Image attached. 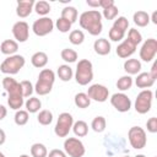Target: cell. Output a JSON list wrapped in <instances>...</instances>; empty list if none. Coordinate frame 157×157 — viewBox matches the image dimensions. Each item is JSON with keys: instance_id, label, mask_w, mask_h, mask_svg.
Wrapping results in <instances>:
<instances>
[{"instance_id": "cell-1", "label": "cell", "mask_w": 157, "mask_h": 157, "mask_svg": "<svg viewBox=\"0 0 157 157\" xmlns=\"http://www.w3.org/2000/svg\"><path fill=\"white\" fill-rule=\"evenodd\" d=\"M78 23L81 28L86 29L91 36H98L103 29L102 15L97 10H88L82 12L78 17Z\"/></svg>"}, {"instance_id": "cell-2", "label": "cell", "mask_w": 157, "mask_h": 157, "mask_svg": "<svg viewBox=\"0 0 157 157\" xmlns=\"http://www.w3.org/2000/svg\"><path fill=\"white\" fill-rule=\"evenodd\" d=\"M54 81H55L54 71L50 70V69H43L39 72L38 80H37L36 86H34L36 93L39 94V96H45V94L50 93V91L53 88V85H54Z\"/></svg>"}, {"instance_id": "cell-3", "label": "cell", "mask_w": 157, "mask_h": 157, "mask_svg": "<svg viewBox=\"0 0 157 157\" xmlns=\"http://www.w3.org/2000/svg\"><path fill=\"white\" fill-rule=\"evenodd\" d=\"M75 80L81 86H86L93 80V66L88 59H81L77 63Z\"/></svg>"}, {"instance_id": "cell-4", "label": "cell", "mask_w": 157, "mask_h": 157, "mask_svg": "<svg viewBox=\"0 0 157 157\" xmlns=\"http://www.w3.org/2000/svg\"><path fill=\"white\" fill-rule=\"evenodd\" d=\"M25 64H26L25 56L20 54L10 55L0 64V71L6 75H15L25 66Z\"/></svg>"}, {"instance_id": "cell-5", "label": "cell", "mask_w": 157, "mask_h": 157, "mask_svg": "<svg viewBox=\"0 0 157 157\" xmlns=\"http://www.w3.org/2000/svg\"><path fill=\"white\" fill-rule=\"evenodd\" d=\"M72 124H74V118L70 113L64 112L60 113L58 117V121L56 125L54 128V132L58 137H66L70 132V130L72 129Z\"/></svg>"}, {"instance_id": "cell-6", "label": "cell", "mask_w": 157, "mask_h": 157, "mask_svg": "<svg viewBox=\"0 0 157 157\" xmlns=\"http://www.w3.org/2000/svg\"><path fill=\"white\" fill-rule=\"evenodd\" d=\"M128 140H129L131 147L135 148V150H141L147 144L146 132L140 126H132V128L129 129V131H128Z\"/></svg>"}, {"instance_id": "cell-7", "label": "cell", "mask_w": 157, "mask_h": 157, "mask_svg": "<svg viewBox=\"0 0 157 157\" xmlns=\"http://www.w3.org/2000/svg\"><path fill=\"white\" fill-rule=\"evenodd\" d=\"M153 93L151 90H142L135 99V110L139 114H146L151 110Z\"/></svg>"}, {"instance_id": "cell-8", "label": "cell", "mask_w": 157, "mask_h": 157, "mask_svg": "<svg viewBox=\"0 0 157 157\" xmlns=\"http://www.w3.org/2000/svg\"><path fill=\"white\" fill-rule=\"evenodd\" d=\"M64 152L70 157H82L86 152V148L80 139L67 137L64 141Z\"/></svg>"}, {"instance_id": "cell-9", "label": "cell", "mask_w": 157, "mask_h": 157, "mask_svg": "<svg viewBox=\"0 0 157 157\" xmlns=\"http://www.w3.org/2000/svg\"><path fill=\"white\" fill-rule=\"evenodd\" d=\"M53 29H54V22L50 17H47V16L36 20L32 25V31L38 37H44L49 34Z\"/></svg>"}, {"instance_id": "cell-10", "label": "cell", "mask_w": 157, "mask_h": 157, "mask_svg": "<svg viewBox=\"0 0 157 157\" xmlns=\"http://www.w3.org/2000/svg\"><path fill=\"white\" fill-rule=\"evenodd\" d=\"M157 53V40L155 38H148L144 42L140 49V59L142 61L150 63L155 59Z\"/></svg>"}, {"instance_id": "cell-11", "label": "cell", "mask_w": 157, "mask_h": 157, "mask_svg": "<svg viewBox=\"0 0 157 157\" xmlns=\"http://www.w3.org/2000/svg\"><path fill=\"white\" fill-rule=\"evenodd\" d=\"M88 98L91 101H96V102H105L109 97V90L104 86V85H101V83H94V85H91L87 90V93Z\"/></svg>"}, {"instance_id": "cell-12", "label": "cell", "mask_w": 157, "mask_h": 157, "mask_svg": "<svg viewBox=\"0 0 157 157\" xmlns=\"http://www.w3.org/2000/svg\"><path fill=\"white\" fill-rule=\"evenodd\" d=\"M110 103L120 113H125V112H129L130 108H131V101L130 98L123 93V92H119V93H114L112 94L110 97Z\"/></svg>"}, {"instance_id": "cell-13", "label": "cell", "mask_w": 157, "mask_h": 157, "mask_svg": "<svg viewBox=\"0 0 157 157\" xmlns=\"http://www.w3.org/2000/svg\"><path fill=\"white\" fill-rule=\"evenodd\" d=\"M2 87L7 92V98H13V97H23L22 91H21V85L17 82L15 78L6 76L2 78Z\"/></svg>"}, {"instance_id": "cell-14", "label": "cell", "mask_w": 157, "mask_h": 157, "mask_svg": "<svg viewBox=\"0 0 157 157\" xmlns=\"http://www.w3.org/2000/svg\"><path fill=\"white\" fill-rule=\"evenodd\" d=\"M12 34L16 39V42L25 43L29 37V26L25 21H17L12 26Z\"/></svg>"}, {"instance_id": "cell-15", "label": "cell", "mask_w": 157, "mask_h": 157, "mask_svg": "<svg viewBox=\"0 0 157 157\" xmlns=\"http://www.w3.org/2000/svg\"><path fill=\"white\" fill-rule=\"evenodd\" d=\"M34 7V1L33 0H18L17 6H16V13L21 18H26L31 15L32 10Z\"/></svg>"}, {"instance_id": "cell-16", "label": "cell", "mask_w": 157, "mask_h": 157, "mask_svg": "<svg viewBox=\"0 0 157 157\" xmlns=\"http://www.w3.org/2000/svg\"><path fill=\"white\" fill-rule=\"evenodd\" d=\"M136 50V47L134 44H131L128 39H125L124 42H121L118 47H117V55L119 58H123V59H126L129 56H131Z\"/></svg>"}, {"instance_id": "cell-17", "label": "cell", "mask_w": 157, "mask_h": 157, "mask_svg": "<svg viewBox=\"0 0 157 157\" xmlns=\"http://www.w3.org/2000/svg\"><path fill=\"white\" fill-rule=\"evenodd\" d=\"M155 78L148 72H140L137 74V77L135 78V85L139 88H150L155 83Z\"/></svg>"}, {"instance_id": "cell-18", "label": "cell", "mask_w": 157, "mask_h": 157, "mask_svg": "<svg viewBox=\"0 0 157 157\" xmlns=\"http://www.w3.org/2000/svg\"><path fill=\"white\" fill-rule=\"evenodd\" d=\"M93 49L98 55H108L110 53V43L105 38L96 39L93 43Z\"/></svg>"}, {"instance_id": "cell-19", "label": "cell", "mask_w": 157, "mask_h": 157, "mask_svg": "<svg viewBox=\"0 0 157 157\" xmlns=\"http://www.w3.org/2000/svg\"><path fill=\"white\" fill-rule=\"evenodd\" d=\"M123 67H124V71L128 75H130V76L131 75H137L141 71V63L137 59H128V60H125Z\"/></svg>"}, {"instance_id": "cell-20", "label": "cell", "mask_w": 157, "mask_h": 157, "mask_svg": "<svg viewBox=\"0 0 157 157\" xmlns=\"http://www.w3.org/2000/svg\"><path fill=\"white\" fill-rule=\"evenodd\" d=\"M18 50V43L13 39H5L0 44V52L5 55H15V53Z\"/></svg>"}, {"instance_id": "cell-21", "label": "cell", "mask_w": 157, "mask_h": 157, "mask_svg": "<svg viewBox=\"0 0 157 157\" xmlns=\"http://www.w3.org/2000/svg\"><path fill=\"white\" fill-rule=\"evenodd\" d=\"M31 63H32V65L34 67L42 69V67H44L48 64V55L44 52H37V53H34L32 55Z\"/></svg>"}, {"instance_id": "cell-22", "label": "cell", "mask_w": 157, "mask_h": 157, "mask_svg": "<svg viewBox=\"0 0 157 157\" xmlns=\"http://www.w3.org/2000/svg\"><path fill=\"white\" fill-rule=\"evenodd\" d=\"M132 20L137 27H146L150 23V15L146 11H136L132 16Z\"/></svg>"}, {"instance_id": "cell-23", "label": "cell", "mask_w": 157, "mask_h": 157, "mask_svg": "<svg viewBox=\"0 0 157 157\" xmlns=\"http://www.w3.org/2000/svg\"><path fill=\"white\" fill-rule=\"evenodd\" d=\"M72 131L76 136L78 137H83L88 134V125L86 121L83 120H77L72 124Z\"/></svg>"}, {"instance_id": "cell-24", "label": "cell", "mask_w": 157, "mask_h": 157, "mask_svg": "<svg viewBox=\"0 0 157 157\" xmlns=\"http://www.w3.org/2000/svg\"><path fill=\"white\" fill-rule=\"evenodd\" d=\"M56 74H58L59 78H60L61 81H64V82L70 81V80L72 78V75H74L72 69H71L69 65H66V64L60 65V66L58 67V70H56Z\"/></svg>"}, {"instance_id": "cell-25", "label": "cell", "mask_w": 157, "mask_h": 157, "mask_svg": "<svg viewBox=\"0 0 157 157\" xmlns=\"http://www.w3.org/2000/svg\"><path fill=\"white\" fill-rule=\"evenodd\" d=\"M25 105H26V110L28 113H37L42 108V102L37 97H29L25 102Z\"/></svg>"}, {"instance_id": "cell-26", "label": "cell", "mask_w": 157, "mask_h": 157, "mask_svg": "<svg viewBox=\"0 0 157 157\" xmlns=\"http://www.w3.org/2000/svg\"><path fill=\"white\" fill-rule=\"evenodd\" d=\"M77 16H78L77 10H76V7H74V6H65V7L61 10V17L65 18V20H67V21L71 22V23L76 22Z\"/></svg>"}, {"instance_id": "cell-27", "label": "cell", "mask_w": 157, "mask_h": 157, "mask_svg": "<svg viewBox=\"0 0 157 157\" xmlns=\"http://www.w3.org/2000/svg\"><path fill=\"white\" fill-rule=\"evenodd\" d=\"M74 102H75V105L81 108V109H85V108H88L90 104H91V99L88 98V96L83 92H80V93H76L75 94V98H74Z\"/></svg>"}, {"instance_id": "cell-28", "label": "cell", "mask_w": 157, "mask_h": 157, "mask_svg": "<svg viewBox=\"0 0 157 157\" xmlns=\"http://www.w3.org/2000/svg\"><path fill=\"white\" fill-rule=\"evenodd\" d=\"M50 5H49V2H47V1H44V0H40V1H37V2H34V7H33V10L39 15V16H43V17H45L49 12H50Z\"/></svg>"}, {"instance_id": "cell-29", "label": "cell", "mask_w": 157, "mask_h": 157, "mask_svg": "<svg viewBox=\"0 0 157 157\" xmlns=\"http://www.w3.org/2000/svg\"><path fill=\"white\" fill-rule=\"evenodd\" d=\"M131 86H132V77H131L130 75L121 76V77L118 78V81H117V88L120 90L121 92L130 90Z\"/></svg>"}, {"instance_id": "cell-30", "label": "cell", "mask_w": 157, "mask_h": 157, "mask_svg": "<svg viewBox=\"0 0 157 157\" xmlns=\"http://www.w3.org/2000/svg\"><path fill=\"white\" fill-rule=\"evenodd\" d=\"M105 126H107V121H105V118L102 115L96 117L91 123V128L96 132H103L105 130Z\"/></svg>"}, {"instance_id": "cell-31", "label": "cell", "mask_w": 157, "mask_h": 157, "mask_svg": "<svg viewBox=\"0 0 157 157\" xmlns=\"http://www.w3.org/2000/svg\"><path fill=\"white\" fill-rule=\"evenodd\" d=\"M31 155H32V157H47L48 150L43 144L36 142L31 146Z\"/></svg>"}, {"instance_id": "cell-32", "label": "cell", "mask_w": 157, "mask_h": 157, "mask_svg": "<svg viewBox=\"0 0 157 157\" xmlns=\"http://www.w3.org/2000/svg\"><path fill=\"white\" fill-rule=\"evenodd\" d=\"M28 119H29V114L27 110H23V109H20V110H16L15 113V117H13V120H15V124L18 125V126H23L28 123Z\"/></svg>"}, {"instance_id": "cell-33", "label": "cell", "mask_w": 157, "mask_h": 157, "mask_svg": "<svg viewBox=\"0 0 157 157\" xmlns=\"http://www.w3.org/2000/svg\"><path fill=\"white\" fill-rule=\"evenodd\" d=\"M69 40L74 45H80L85 40V34H83V32L81 29H74L69 34Z\"/></svg>"}, {"instance_id": "cell-34", "label": "cell", "mask_w": 157, "mask_h": 157, "mask_svg": "<svg viewBox=\"0 0 157 157\" xmlns=\"http://www.w3.org/2000/svg\"><path fill=\"white\" fill-rule=\"evenodd\" d=\"M37 120H38V123L40 125H44V126L45 125H49L53 121V113L50 110H48V109H43V110H40L38 113Z\"/></svg>"}, {"instance_id": "cell-35", "label": "cell", "mask_w": 157, "mask_h": 157, "mask_svg": "<svg viewBox=\"0 0 157 157\" xmlns=\"http://www.w3.org/2000/svg\"><path fill=\"white\" fill-rule=\"evenodd\" d=\"M131 44H134L135 47H137V44H140L142 42V36L141 33L136 29V28H130L128 32V38H126Z\"/></svg>"}, {"instance_id": "cell-36", "label": "cell", "mask_w": 157, "mask_h": 157, "mask_svg": "<svg viewBox=\"0 0 157 157\" xmlns=\"http://www.w3.org/2000/svg\"><path fill=\"white\" fill-rule=\"evenodd\" d=\"M60 56L66 63H75L77 60V53L74 49H70V48L63 49L61 53H60Z\"/></svg>"}, {"instance_id": "cell-37", "label": "cell", "mask_w": 157, "mask_h": 157, "mask_svg": "<svg viewBox=\"0 0 157 157\" xmlns=\"http://www.w3.org/2000/svg\"><path fill=\"white\" fill-rule=\"evenodd\" d=\"M112 27L115 28V29H119V31H121V32L125 33V32L128 31V28H129V21H128L126 17H124V16H119L117 20H114V23H113Z\"/></svg>"}, {"instance_id": "cell-38", "label": "cell", "mask_w": 157, "mask_h": 157, "mask_svg": "<svg viewBox=\"0 0 157 157\" xmlns=\"http://www.w3.org/2000/svg\"><path fill=\"white\" fill-rule=\"evenodd\" d=\"M20 85H21V91H22V96H23V98L31 97V94H32L33 91H34V87H33V85L31 83V81H28V80H23V81L20 82Z\"/></svg>"}, {"instance_id": "cell-39", "label": "cell", "mask_w": 157, "mask_h": 157, "mask_svg": "<svg viewBox=\"0 0 157 157\" xmlns=\"http://www.w3.org/2000/svg\"><path fill=\"white\" fill-rule=\"evenodd\" d=\"M71 22H69L67 20H65V18H63V17H59L58 20H56V22H55V26H56V28L59 29V32H61V33H66V32H69L70 29H71Z\"/></svg>"}, {"instance_id": "cell-40", "label": "cell", "mask_w": 157, "mask_h": 157, "mask_svg": "<svg viewBox=\"0 0 157 157\" xmlns=\"http://www.w3.org/2000/svg\"><path fill=\"white\" fill-rule=\"evenodd\" d=\"M118 12H119L118 7H117L115 5H113V6H110V7L105 9V10H103V12H102L101 15H102L105 20H114V18L118 16Z\"/></svg>"}, {"instance_id": "cell-41", "label": "cell", "mask_w": 157, "mask_h": 157, "mask_svg": "<svg viewBox=\"0 0 157 157\" xmlns=\"http://www.w3.org/2000/svg\"><path fill=\"white\" fill-rule=\"evenodd\" d=\"M108 36H109V39H110V40H113V42H119V40H121V39L124 38L125 33L112 27V28L109 29V32H108Z\"/></svg>"}, {"instance_id": "cell-42", "label": "cell", "mask_w": 157, "mask_h": 157, "mask_svg": "<svg viewBox=\"0 0 157 157\" xmlns=\"http://www.w3.org/2000/svg\"><path fill=\"white\" fill-rule=\"evenodd\" d=\"M146 128L150 132L155 134L157 132V118L156 117H151L147 121H146Z\"/></svg>"}, {"instance_id": "cell-43", "label": "cell", "mask_w": 157, "mask_h": 157, "mask_svg": "<svg viewBox=\"0 0 157 157\" xmlns=\"http://www.w3.org/2000/svg\"><path fill=\"white\" fill-rule=\"evenodd\" d=\"M47 157H67V156H66V153H65L63 150L54 148V150H52V151L48 153Z\"/></svg>"}, {"instance_id": "cell-44", "label": "cell", "mask_w": 157, "mask_h": 157, "mask_svg": "<svg viewBox=\"0 0 157 157\" xmlns=\"http://www.w3.org/2000/svg\"><path fill=\"white\" fill-rule=\"evenodd\" d=\"M98 1H99V6H101L103 10H105V9H108V7L113 6V5H115V4H114V0H98Z\"/></svg>"}, {"instance_id": "cell-45", "label": "cell", "mask_w": 157, "mask_h": 157, "mask_svg": "<svg viewBox=\"0 0 157 157\" xmlns=\"http://www.w3.org/2000/svg\"><path fill=\"white\" fill-rule=\"evenodd\" d=\"M148 74H150L155 80L157 78V63H156V61L153 63V65H152V67H151V71H150Z\"/></svg>"}, {"instance_id": "cell-46", "label": "cell", "mask_w": 157, "mask_h": 157, "mask_svg": "<svg viewBox=\"0 0 157 157\" xmlns=\"http://www.w3.org/2000/svg\"><path fill=\"white\" fill-rule=\"evenodd\" d=\"M6 114H7V109L2 104H0V120H2L6 117Z\"/></svg>"}, {"instance_id": "cell-47", "label": "cell", "mask_w": 157, "mask_h": 157, "mask_svg": "<svg viewBox=\"0 0 157 157\" xmlns=\"http://www.w3.org/2000/svg\"><path fill=\"white\" fill-rule=\"evenodd\" d=\"M86 4L88 6H91V7H98L99 6V1L98 0H87Z\"/></svg>"}, {"instance_id": "cell-48", "label": "cell", "mask_w": 157, "mask_h": 157, "mask_svg": "<svg viewBox=\"0 0 157 157\" xmlns=\"http://www.w3.org/2000/svg\"><path fill=\"white\" fill-rule=\"evenodd\" d=\"M5 140H6V134H5V131L2 129H0V146L5 142Z\"/></svg>"}, {"instance_id": "cell-49", "label": "cell", "mask_w": 157, "mask_h": 157, "mask_svg": "<svg viewBox=\"0 0 157 157\" xmlns=\"http://www.w3.org/2000/svg\"><path fill=\"white\" fill-rule=\"evenodd\" d=\"M150 20L155 23V25H157V11H153V13H152V17H150Z\"/></svg>"}, {"instance_id": "cell-50", "label": "cell", "mask_w": 157, "mask_h": 157, "mask_svg": "<svg viewBox=\"0 0 157 157\" xmlns=\"http://www.w3.org/2000/svg\"><path fill=\"white\" fill-rule=\"evenodd\" d=\"M135 157H146V156H145V155H136Z\"/></svg>"}, {"instance_id": "cell-51", "label": "cell", "mask_w": 157, "mask_h": 157, "mask_svg": "<svg viewBox=\"0 0 157 157\" xmlns=\"http://www.w3.org/2000/svg\"><path fill=\"white\" fill-rule=\"evenodd\" d=\"M20 157H29V156H28V155H21Z\"/></svg>"}, {"instance_id": "cell-52", "label": "cell", "mask_w": 157, "mask_h": 157, "mask_svg": "<svg viewBox=\"0 0 157 157\" xmlns=\"http://www.w3.org/2000/svg\"><path fill=\"white\" fill-rule=\"evenodd\" d=\"M118 157H130L129 155H124V156H118Z\"/></svg>"}, {"instance_id": "cell-53", "label": "cell", "mask_w": 157, "mask_h": 157, "mask_svg": "<svg viewBox=\"0 0 157 157\" xmlns=\"http://www.w3.org/2000/svg\"><path fill=\"white\" fill-rule=\"evenodd\" d=\"M0 157H5V155H4L2 152H0Z\"/></svg>"}]
</instances>
